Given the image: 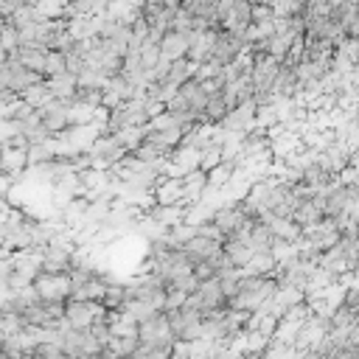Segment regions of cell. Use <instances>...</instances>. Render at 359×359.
Returning a JSON list of instances; mask_svg holds the SVG:
<instances>
[{"instance_id": "11", "label": "cell", "mask_w": 359, "mask_h": 359, "mask_svg": "<svg viewBox=\"0 0 359 359\" xmlns=\"http://www.w3.org/2000/svg\"><path fill=\"white\" fill-rule=\"evenodd\" d=\"M154 224H160L163 230H171L174 224H185L188 208L185 205H151L149 210H143Z\"/></svg>"}, {"instance_id": "39", "label": "cell", "mask_w": 359, "mask_h": 359, "mask_svg": "<svg viewBox=\"0 0 359 359\" xmlns=\"http://www.w3.org/2000/svg\"><path fill=\"white\" fill-rule=\"evenodd\" d=\"M14 8H20V6H34V0H8Z\"/></svg>"}, {"instance_id": "22", "label": "cell", "mask_w": 359, "mask_h": 359, "mask_svg": "<svg viewBox=\"0 0 359 359\" xmlns=\"http://www.w3.org/2000/svg\"><path fill=\"white\" fill-rule=\"evenodd\" d=\"M244 275H258V278H275L278 272V261L272 258V252H258L250 258V264L241 269Z\"/></svg>"}, {"instance_id": "19", "label": "cell", "mask_w": 359, "mask_h": 359, "mask_svg": "<svg viewBox=\"0 0 359 359\" xmlns=\"http://www.w3.org/2000/svg\"><path fill=\"white\" fill-rule=\"evenodd\" d=\"M137 348H140L137 337H112V339L104 345L101 356H104V359H132V356L137 353Z\"/></svg>"}, {"instance_id": "13", "label": "cell", "mask_w": 359, "mask_h": 359, "mask_svg": "<svg viewBox=\"0 0 359 359\" xmlns=\"http://www.w3.org/2000/svg\"><path fill=\"white\" fill-rule=\"evenodd\" d=\"M323 219H325V199L320 194L311 196V199H306V202H300L297 210H294V216H292V222L300 224L303 230L311 227V224H317V222H323Z\"/></svg>"}, {"instance_id": "38", "label": "cell", "mask_w": 359, "mask_h": 359, "mask_svg": "<svg viewBox=\"0 0 359 359\" xmlns=\"http://www.w3.org/2000/svg\"><path fill=\"white\" fill-rule=\"evenodd\" d=\"M328 359H359V348H337L328 353Z\"/></svg>"}, {"instance_id": "34", "label": "cell", "mask_w": 359, "mask_h": 359, "mask_svg": "<svg viewBox=\"0 0 359 359\" xmlns=\"http://www.w3.org/2000/svg\"><path fill=\"white\" fill-rule=\"evenodd\" d=\"M137 53H140V65H143V70L157 67V62L163 59V53H160V45H157V42H143Z\"/></svg>"}, {"instance_id": "12", "label": "cell", "mask_w": 359, "mask_h": 359, "mask_svg": "<svg viewBox=\"0 0 359 359\" xmlns=\"http://www.w3.org/2000/svg\"><path fill=\"white\" fill-rule=\"evenodd\" d=\"M28 168V149L20 146H0V171L8 177H22V171Z\"/></svg>"}, {"instance_id": "42", "label": "cell", "mask_w": 359, "mask_h": 359, "mask_svg": "<svg viewBox=\"0 0 359 359\" xmlns=\"http://www.w3.org/2000/svg\"><path fill=\"white\" fill-rule=\"evenodd\" d=\"M132 359H135V356H132Z\"/></svg>"}, {"instance_id": "29", "label": "cell", "mask_w": 359, "mask_h": 359, "mask_svg": "<svg viewBox=\"0 0 359 359\" xmlns=\"http://www.w3.org/2000/svg\"><path fill=\"white\" fill-rule=\"evenodd\" d=\"M42 20H45V17H42V11H39L36 6H20V8H14V14H11L8 22H14L20 31H25V28L42 22Z\"/></svg>"}, {"instance_id": "31", "label": "cell", "mask_w": 359, "mask_h": 359, "mask_svg": "<svg viewBox=\"0 0 359 359\" xmlns=\"http://www.w3.org/2000/svg\"><path fill=\"white\" fill-rule=\"evenodd\" d=\"M76 81H79V90H104V87H107V76L98 73V70L90 67V65L76 76Z\"/></svg>"}, {"instance_id": "20", "label": "cell", "mask_w": 359, "mask_h": 359, "mask_svg": "<svg viewBox=\"0 0 359 359\" xmlns=\"http://www.w3.org/2000/svg\"><path fill=\"white\" fill-rule=\"evenodd\" d=\"M98 25H101V17H70L67 20V31L76 42L98 36Z\"/></svg>"}, {"instance_id": "18", "label": "cell", "mask_w": 359, "mask_h": 359, "mask_svg": "<svg viewBox=\"0 0 359 359\" xmlns=\"http://www.w3.org/2000/svg\"><path fill=\"white\" fill-rule=\"evenodd\" d=\"M154 205H182V180L163 177L151 191Z\"/></svg>"}, {"instance_id": "2", "label": "cell", "mask_w": 359, "mask_h": 359, "mask_svg": "<svg viewBox=\"0 0 359 359\" xmlns=\"http://www.w3.org/2000/svg\"><path fill=\"white\" fill-rule=\"evenodd\" d=\"M104 314H107V309L101 300H67L65 303V325L76 328V331H87Z\"/></svg>"}, {"instance_id": "30", "label": "cell", "mask_w": 359, "mask_h": 359, "mask_svg": "<svg viewBox=\"0 0 359 359\" xmlns=\"http://www.w3.org/2000/svg\"><path fill=\"white\" fill-rule=\"evenodd\" d=\"M115 140H118L126 151H135V149L146 140V126H126V129L115 132Z\"/></svg>"}, {"instance_id": "4", "label": "cell", "mask_w": 359, "mask_h": 359, "mask_svg": "<svg viewBox=\"0 0 359 359\" xmlns=\"http://www.w3.org/2000/svg\"><path fill=\"white\" fill-rule=\"evenodd\" d=\"M255 112H258V104H255V98H250V101H244V104L233 107V109L224 115V121H222L219 126H222L227 135L244 137L247 132H252V129H255Z\"/></svg>"}, {"instance_id": "27", "label": "cell", "mask_w": 359, "mask_h": 359, "mask_svg": "<svg viewBox=\"0 0 359 359\" xmlns=\"http://www.w3.org/2000/svg\"><path fill=\"white\" fill-rule=\"evenodd\" d=\"M20 98H22L31 109H42L45 104H50V101H53V93H50V87H48V79H45L42 84H34L31 90H25Z\"/></svg>"}, {"instance_id": "35", "label": "cell", "mask_w": 359, "mask_h": 359, "mask_svg": "<svg viewBox=\"0 0 359 359\" xmlns=\"http://www.w3.org/2000/svg\"><path fill=\"white\" fill-rule=\"evenodd\" d=\"M219 163H224V157H222V146H216V143L205 146V149H202V157H199V168H202V171H213Z\"/></svg>"}, {"instance_id": "1", "label": "cell", "mask_w": 359, "mask_h": 359, "mask_svg": "<svg viewBox=\"0 0 359 359\" xmlns=\"http://www.w3.org/2000/svg\"><path fill=\"white\" fill-rule=\"evenodd\" d=\"M278 286H280L278 278L244 275L241 283H238V289H236V294L227 300V309H230V311H247V314L261 311V309L272 300V294L278 292Z\"/></svg>"}, {"instance_id": "36", "label": "cell", "mask_w": 359, "mask_h": 359, "mask_svg": "<svg viewBox=\"0 0 359 359\" xmlns=\"http://www.w3.org/2000/svg\"><path fill=\"white\" fill-rule=\"evenodd\" d=\"M185 300H188V292L168 286V289H165V306H163V311H180V309L185 306Z\"/></svg>"}, {"instance_id": "16", "label": "cell", "mask_w": 359, "mask_h": 359, "mask_svg": "<svg viewBox=\"0 0 359 359\" xmlns=\"http://www.w3.org/2000/svg\"><path fill=\"white\" fill-rule=\"evenodd\" d=\"M261 222H264V224L269 227V233H272L275 238H280V241H297V238L303 236V227L294 224L292 219H280V216H275V213H264Z\"/></svg>"}, {"instance_id": "17", "label": "cell", "mask_w": 359, "mask_h": 359, "mask_svg": "<svg viewBox=\"0 0 359 359\" xmlns=\"http://www.w3.org/2000/svg\"><path fill=\"white\" fill-rule=\"evenodd\" d=\"M300 90V81H297V73L292 65H283L280 62V70H278V79L272 84V98H294ZM275 104V101H272Z\"/></svg>"}, {"instance_id": "28", "label": "cell", "mask_w": 359, "mask_h": 359, "mask_svg": "<svg viewBox=\"0 0 359 359\" xmlns=\"http://www.w3.org/2000/svg\"><path fill=\"white\" fill-rule=\"evenodd\" d=\"M236 171H238V168H236V163H233V160L219 163L213 171H208V188H219V191H222V188L236 177Z\"/></svg>"}, {"instance_id": "25", "label": "cell", "mask_w": 359, "mask_h": 359, "mask_svg": "<svg viewBox=\"0 0 359 359\" xmlns=\"http://www.w3.org/2000/svg\"><path fill=\"white\" fill-rule=\"evenodd\" d=\"M59 157V149H56V137L45 140V143H34L28 149V165H42V163H50Z\"/></svg>"}, {"instance_id": "5", "label": "cell", "mask_w": 359, "mask_h": 359, "mask_svg": "<svg viewBox=\"0 0 359 359\" xmlns=\"http://www.w3.org/2000/svg\"><path fill=\"white\" fill-rule=\"evenodd\" d=\"M216 227H219V233L224 236V241L227 238H233L241 227H247L252 219L247 216V210H244V205L241 202H227V205H222L216 213H213V219H210Z\"/></svg>"}, {"instance_id": "41", "label": "cell", "mask_w": 359, "mask_h": 359, "mask_svg": "<svg viewBox=\"0 0 359 359\" xmlns=\"http://www.w3.org/2000/svg\"><path fill=\"white\" fill-rule=\"evenodd\" d=\"M107 3H112V0H107Z\"/></svg>"}, {"instance_id": "32", "label": "cell", "mask_w": 359, "mask_h": 359, "mask_svg": "<svg viewBox=\"0 0 359 359\" xmlns=\"http://www.w3.org/2000/svg\"><path fill=\"white\" fill-rule=\"evenodd\" d=\"M67 73V56L62 50H48V59H45V79H56V76H65Z\"/></svg>"}, {"instance_id": "9", "label": "cell", "mask_w": 359, "mask_h": 359, "mask_svg": "<svg viewBox=\"0 0 359 359\" xmlns=\"http://www.w3.org/2000/svg\"><path fill=\"white\" fill-rule=\"evenodd\" d=\"M278 70H280V62L272 59L269 53L255 59V67H252V90H255V95L272 93V84H275V79H278ZM255 95H252V98H255Z\"/></svg>"}, {"instance_id": "21", "label": "cell", "mask_w": 359, "mask_h": 359, "mask_svg": "<svg viewBox=\"0 0 359 359\" xmlns=\"http://www.w3.org/2000/svg\"><path fill=\"white\" fill-rule=\"evenodd\" d=\"M224 255L230 258V264H233V266L244 269L255 252H252L250 241H241V238H227V241H224Z\"/></svg>"}, {"instance_id": "7", "label": "cell", "mask_w": 359, "mask_h": 359, "mask_svg": "<svg viewBox=\"0 0 359 359\" xmlns=\"http://www.w3.org/2000/svg\"><path fill=\"white\" fill-rule=\"evenodd\" d=\"M247 50V39L241 34H230V31H219L216 34V42H213V50H210V59L219 62V65H233L241 53Z\"/></svg>"}, {"instance_id": "14", "label": "cell", "mask_w": 359, "mask_h": 359, "mask_svg": "<svg viewBox=\"0 0 359 359\" xmlns=\"http://www.w3.org/2000/svg\"><path fill=\"white\" fill-rule=\"evenodd\" d=\"M188 48H191V34H182V31H168V34L160 39V53H163V59H168V62L185 59V56H188Z\"/></svg>"}, {"instance_id": "6", "label": "cell", "mask_w": 359, "mask_h": 359, "mask_svg": "<svg viewBox=\"0 0 359 359\" xmlns=\"http://www.w3.org/2000/svg\"><path fill=\"white\" fill-rule=\"evenodd\" d=\"M34 289L45 303H67L70 300V275H48L39 272L34 278Z\"/></svg>"}, {"instance_id": "10", "label": "cell", "mask_w": 359, "mask_h": 359, "mask_svg": "<svg viewBox=\"0 0 359 359\" xmlns=\"http://www.w3.org/2000/svg\"><path fill=\"white\" fill-rule=\"evenodd\" d=\"M222 250H224L222 241L208 238V236H202V233H196V236L182 247V252H185L194 264H202V261H210V264H213V261L222 255Z\"/></svg>"}, {"instance_id": "3", "label": "cell", "mask_w": 359, "mask_h": 359, "mask_svg": "<svg viewBox=\"0 0 359 359\" xmlns=\"http://www.w3.org/2000/svg\"><path fill=\"white\" fill-rule=\"evenodd\" d=\"M137 342L140 345H174L177 342L165 311H157L154 317H149V320H143L137 325Z\"/></svg>"}, {"instance_id": "23", "label": "cell", "mask_w": 359, "mask_h": 359, "mask_svg": "<svg viewBox=\"0 0 359 359\" xmlns=\"http://www.w3.org/2000/svg\"><path fill=\"white\" fill-rule=\"evenodd\" d=\"M126 300H129V292H126V283H118V280H109V283H107V292H104V297H101V303H104V309H107V311H121V309L126 306Z\"/></svg>"}, {"instance_id": "8", "label": "cell", "mask_w": 359, "mask_h": 359, "mask_svg": "<svg viewBox=\"0 0 359 359\" xmlns=\"http://www.w3.org/2000/svg\"><path fill=\"white\" fill-rule=\"evenodd\" d=\"M70 101H73V98H67V101H62V98H53L50 104H45L42 109H36V115L42 118V123L48 126V132H50L53 137L70 129V115H67V107H70Z\"/></svg>"}, {"instance_id": "15", "label": "cell", "mask_w": 359, "mask_h": 359, "mask_svg": "<svg viewBox=\"0 0 359 359\" xmlns=\"http://www.w3.org/2000/svg\"><path fill=\"white\" fill-rule=\"evenodd\" d=\"M205 191H208V171L196 168V171H191V174L182 177V205L185 208L196 205L205 196Z\"/></svg>"}, {"instance_id": "26", "label": "cell", "mask_w": 359, "mask_h": 359, "mask_svg": "<svg viewBox=\"0 0 359 359\" xmlns=\"http://www.w3.org/2000/svg\"><path fill=\"white\" fill-rule=\"evenodd\" d=\"M48 87H50L53 98H62V101H67V98H73V95H76V90H79V81H76V76L65 73V76L48 79Z\"/></svg>"}, {"instance_id": "24", "label": "cell", "mask_w": 359, "mask_h": 359, "mask_svg": "<svg viewBox=\"0 0 359 359\" xmlns=\"http://www.w3.org/2000/svg\"><path fill=\"white\" fill-rule=\"evenodd\" d=\"M45 59H48V50H42V48H20L17 50V62L42 76H45Z\"/></svg>"}, {"instance_id": "40", "label": "cell", "mask_w": 359, "mask_h": 359, "mask_svg": "<svg viewBox=\"0 0 359 359\" xmlns=\"http://www.w3.org/2000/svg\"><path fill=\"white\" fill-rule=\"evenodd\" d=\"M0 359H6V356H3V353H0Z\"/></svg>"}, {"instance_id": "33", "label": "cell", "mask_w": 359, "mask_h": 359, "mask_svg": "<svg viewBox=\"0 0 359 359\" xmlns=\"http://www.w3.org/2000/svg\"><path fill=\"white\" fill-rule=\"evenodd\" d=\"M0 48H3L8 56L20 50V28H17L14 22H8V20H6V25L0 28Z\"/></svg>"}, {"instance_id": "37", "label": "cell", "mask_w": 359, "mask_h": 359, "mask_svg": "<svg viewBox=\"0 0 359 359\" xmlns=\"http://www.w3.org/2000/svg\"><path fill=\"white\" fill-rule=\"evenodd\" d=\"M275 20V11L272 6H261V3H252V22H269Z\"/></svg>"}]
</instances>
